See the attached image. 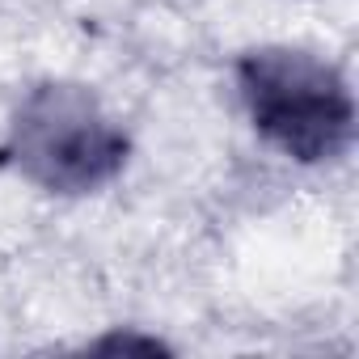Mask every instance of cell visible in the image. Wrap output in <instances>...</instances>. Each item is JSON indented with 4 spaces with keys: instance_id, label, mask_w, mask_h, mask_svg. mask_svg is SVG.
<instances>
[{
    "instance_id": "1",
    "label": "cell",
    "mask_w": 359,
    "mask_h": 359,
    "mask_svg": "<svg viewBox=\"0 0 359 359\" xmlns=\"http://www.w3.org/2000/svg\"><path fill=\"white\" fill-rule=\"evenodd\" d=\"M241 97L254 127L287 156L317 165L351 148L355 102L338 68L321 64L309 51L262 47L237 64Z\"/></svg>"
},
{
    "instance_id": "2",
    "label": "cell",
    "mask_w": 359,
    "mask_h": 359,
    "mask_svg": "<svg viewBox=\"0 0 359 359\" xmlns=\"http://www.w3.org/2000/svg\"><path fill=\"white\" fill-rule=\"evenodd\" d=\"M0 156L18 165L43 191L85 195L123 169L127 135L97 110L85 89L43 85L18 110Z\"/></svg>"
}]
</instances>
